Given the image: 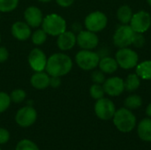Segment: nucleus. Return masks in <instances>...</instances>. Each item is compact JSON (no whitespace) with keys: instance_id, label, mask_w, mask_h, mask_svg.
Listing matches in <instances>:
<instances>
[{"instance_id":"f257e3e1","label":"nucleus","mask_w":151,"mask_h":150,"mask_svg":"<svg viewBox=\"0 0 151 150\" xmlns=\"http://www.w3.org/2000/svg\"><path fill=\"white\" fill-rule=\"evenodd\" d=\"M73 65V60L68 55L58 52L48 57L45 71L50 76L62 77L71 72Z\"/></svg>"},{"instance_id":"f03ea898","label":"nucleus","mask_w":151,"mask_h":150,"mask_svg":"<svg viewBox=\"0 0 151 150\" xmlns=\"http://www.w3.org/2000/svg\"><path fill=\"white\" fill-rule=\"evenodd\" d=\"M112 121L115 127L123 133H128L132 132L137 125L135 115L131 110H128L126 107L116 110L112 118Z\"/></svg>"},{"instance_id":"7ed1b4c3","label":"nucleus","mask_w":151,"mask_h":150,"mask_svg":"<svg viewBox=\"0 0 151 150\" xmlns=\"http://www.w3.org/2000/svg\"><path fill=\"white\" fill-rule=\"evenodd\" d=\"M41 26L45 33L50 36H58L67 27L65 19L58 13H50L43 17Z\"/></svg>"},{"instance_id":"20e7f679","label":"nucleus","mask_w":151,"mask_h":150,"mask_svg":"<svg viewBox=\"0 0 151 150\" xmlns=\"http://www.w3.org/2000/svg\"><path fill=\"white\" fill-rule=\"evenodd\" d=\"M100 57L96 51L88 50H81L75 55V62L77 65L84 71L95 70L99 64Z\"/></svg>"},{"instance_id":"39448f33","label":"nucleus","mask_w":151,"mask_h":150,"mask_svg":"<svg viewBox=\"0 0 151 150\" xmlns=\"http://www.w3.org/2000/svg\"><path fill=\"white\" fill-rule=\"evenodd\" d=\"M115 59L119 67L125 70H129L136 67L139 61V56L136 51L127 47L121 48L116 52Z\"/></svg>"},{"instance_id":"423d86ee","label":"nucleus","mask_w":151,"mask_h":150,"mask_svg":"<svg viewBox=\"0 0 151 150\" xmlns=\"http://www.w3.org/2000/svg\"><path fill=\"white\" fill-rule=\"evenodd\" d=\"M135 32L130 25H121L114 32L112 41L116 47L119 49L127 48L132 45Z\"/></svg>"},{"instance_id":"0eeeda50","label":"nucleus","mask_w":151,"mask_h":150,"mask_svg":"<svg viewBox=\"0 0 151 150\" xmlns=\"http://www.w3.org/2000/svg\"><path fill=\"white\" fill-rule=\"evenodd\" d=\"M108 23V18L103 11H96L88 14L84 20V25L87 30L94 33L104 30Z\"/></svg>"},{"instance_id":"6e6552de","label":"nucleus","mask_w":151,"mask_h":150,"mask_svg":"<svg viewBox=\"0 0 151 150\" xmlns=\"http://www.w3.org/2000/svg\"><path fill=\"white\" fill-rule=\"evenodd\" d=\"M94 111L96 116L99 119L104 121H108L112 119L116 111V107L111 100H110L109 98L103 97L99 100H96L95 103Z\"/></svg>"},{"instance_id":"1a4fd4ad","label":"nucleus","mask_w":151,"mask_h":150,"mask_svg":"<svg viewBox=\"0 0 151 150\" xmlns=\"http://www.w3.org/2000/svg\"><path fill=\"white\" fill-rule=\"evenodd\" d=\"M37 119L36 110L30 105L24 106L18 110L15 115L16 124L22 128H27L32 126Z\"/></svg>"},{"instance_id":"9d476101","label":"nucleus","mask_w":151,"mask_h":150,"mask_svg":"<svg viewBox=\"0 0 151 150\" xmlns=\"http://www.w3.org/2000/svg\"><path fill=\"white\" fill-rule=\"evenodd\" d=\"M135 33L143 34L151 27V15L146 11H140L133 14L129 23Z\"/></svg>"},{"instance_id":"9b49d317","label":"nucleus","mask_w":151,"mask_h":150,"mask_svg":"<svg viewBox=\"0 0 151 150\" xmlns=\"http://www.w3.org/2000/svg\"><path fill=\"white\" fill-rule=\"evenodd\" d=\"M76 40L79 47L81 50H92L98 46L99 38L96 33L91 32L89 30H81L76 35Z\"/></svg>"},{"instance_id":"f8f14e48","label":"nucleus","mask_w":151,"mask_h":150,"mask_svg":"<svg viewBox=\"0 0 151 150\" xmlns=\"http://www.w3.org/2000/svg\"><path fill=\"white\" fill-rule=\"evenodd\" d=\"M48 57L46 54L39 48H34L28 54L27 61L31 69L35 72H42L45 70Z\"/></svg>"},{"instance_id":"ddd939ff","label":"nucleus","mask_w":151,"mask_h":150,"mask_svg":"<svg viewBox=\"0 0 151 150\" xmlns=\"http://www.w3.org/2000/svg\"><path fill=\"white\" fill-rule=\"evenodd\" d=\"M105 94L110 96L116 97L119 96L125 90L124 80L120 77H111L106 79L103 84Z\"/></svg>"},{"instance_id":"4468645a","label":"nucleus","mask_w":151,"mask_h":150,"mask_svg":"<svg viewBox=\"0 0 151 150\" xmlns=\"http://www.w3.org/2000/svg\"><path fill=\"white\" fill-rule=\"evenodd\" d=\"M24 19L30 27H38L42 23V11L35 5L28 6L24 11Z\"/></svg>"},{"instance_id":"2eb2a0df","label":"nucleus","mask_w":151,"mask_h":150,"mask_svg":"<svg viewBox=\"0 0 151 150\" xmlns=\"http://www.w3.org/2000/svg\"><path fill=\"white\" fill-rule=\"evenodd\" d=\"M12 35L19 41H27L31 37V27L25 21H16L11 27Z\"/></svg>"},{"instance_id":"dca6fc26","label":"nucleus","mask_w":151,"mask_h":150,"mask_svg":"<svg viewBox=\"0 0 151 150\" xmlns=\"http://www.w3.org/2000/svg\"><path fill=\"white\" fill-rule=\"evenodd\" d=\"M77 43L76 34L73 31L65 30L64 33L59 34L57 39V45L62 51H67L72 50Z\"/></svg>"},{"instance_id":"f3484780","label":"nucleus","mask_w":151,"mask_h":150,"mask_svg":"<svg viewBox=\"0 0 151 150\" xmlns=\"http://www.w3.org/2000/svg\"><path fill=\"white\" fill-rule=\"evenodd\" d=\"M50 76L44 71L35 72L30 78L31 86L38 90H42L50 87Z\"/></svg>"},{"instance_id":"a211bd4d","label":"nucleus","mask_w":151,"mask_h":150,"mask_svg":"<svg viewBox=\"0 0 151 150\" xmlns=\"http://www.w3.org/2000/svg\"><path fill=\"white\" fill-rule=\"evenodd\" d=\"M138 137L145 142H151V118H145L137 125Z\"/></svg>"},{"instance_id":"6ab92c4d","label":"nucleus","mask_w":151,"mask_h":150,"mask_svg":"<svg viewBox=\"0 0 151 150\" xmlns=\"http://www.w3.org/2000/svg\"><path fill=\"white\" fill-rule=\"evenodd\" d=\"M98 66H99V70H101L104 73L106 74H112L115 72H117L119 68L117 60L110 56L100 58Z\"/></svg>"},{"instance_id":"aec40b11","label":"nucleus","mask_w":151,"mask_h":150,"mask_svg":"<svg viewBox=\"0 0 151 150\" xmlns=\"http://www.w3.org/2000/svg\"><path fill=\"white\" fill-rule=\"evenodd\" d=\"M133 14L131 7L127 4H123L117 11V19L122 25H127L130 23Z\"/></svg>"},{"instance_id":"412c9836","label":"nucleus","mask_w":151,"mask_h":150,"mask_svg":"<svg viewBox=\"0 0 151 150\" xmlns=\"http://www.w3.org/2000/svg\"><path fill=\"white\" fill-rule=\"evenodd\" d=\"M135 73L144 80H151V60L143 61L136 65Z\"/></svg>"},{"instance_id":"4be33fe9","label":"nucleus","mask_w":151,"mask_h":150,"mask_svg":"<svg viewBox=\"0 0 151 150\" xmlns=\"http://www.w3.org/2000/svg\"><path fill=\"white\" fill-rule=\"evenodd\" d=\"M124 85L125 90L127 92H134L140 88L141 79L136 73H131L124 80Z\"/></svg>"},{"instance_id":"5701e85b","label":"nucleus","mask_w":151,"mask_h":150,"mask_svg":"<svg viewBox=\"0 0 151 150\" xmlns=\"http://www.w3.org/2000/svg\"><path fill=\"white\" fill-rule=\"evenodd\" d=\"M124 104H125V107L127 108L128 110H131V111L137 110L142 107V99L138 95H130L125 99Z\"/></svg>"},{"instance_id":"b1692460","label":"nucleus","mask_w":151,"mask_h":150,"mask_svg":"<svg viewBox=\"0 0 151 150\" xmlns=\"http://www.w3.org/2000/svg\"><path fill=\"white\" fill-rule=\"evenodd\" d=\"M47 36L48 34L45 33V31L42 28H40V29H36L35 32L32 33L31 40L33 44H35V46H41L46 42Z\"/></svg>"},{"instance_id":"393cba45","label":"nucleus","mask_w":151,"mask_h":150,"mask_svg":"<svg viewBox=\"0 0 151 150\" xmlns=\"http://www.w3.org/2000/svg\"><path fill=\"white\" fill-rule=\"evenodd\" d=\"M15 150H40V149L33 141L28 139H22L17 143Z\"/></svg>"},{"instance_id":"a878e982","label":"nucleus","mask_w":151,"mask_h":150,"mask_svg":"<svg viewBox=\"0 0 151 150\" xmlns=\"http://www.w3.org/2000/svg\"><path fill=\"white\" fill-rule=\"evenodd\" d=\"M19 4V0H0V12H11Z\"/></svg>"},{"instance_id":"bb28decb","label":"nucleus","mask_w":151,"mask_h":150,"mask_svg":"<svg viewBox=\"0 0 151 150\" xmlns=\"http://www.w3.org/2000/svg\"><path fill=\"white\" fill-rule=\"evenodd\" d=\"M89 95L93 99L99 100V99L104 97L105 92H104V89L101 84L94 83L89 88Z\"/></svg>"},{"instance_id":"cd10ccee","label":"nucleus","mask_w":151,"mask_h":150,"mask_svg":"<svg viewBox=\"0 0 151 150\" xmlns=\"http://www.w3.org/2000/svg\"><path fill=\"white\" fill-rule=\"evenodd\" d=\"M10 97H11L12 103H21L22 102L25 101V99L27 97V93H26L25 90H23L21 88H16V89H14V90H12L11 92Z\"/></svg>"},{"instance_id":"c85d7f7f","label":"nucleus","mask_w":151,"mask_h":150,"mask_svg":"<svg viewBox=\"0 0 151 150\" xmlns=\"http://www.w3.org/2000/svg\"><path fill=\"white\" fill-rule=\"evenodd\" d=\"M11 97L10 95L4 91H0V113L6 111L11 105Z\"/></svg>"},{"instance_id":"c756f323","label":"nucleus","mask_w":151,"mask_h":150,"mask_svg":"<svg viewBox=\"0 0 151 150\" xmlns=\"http://www.w3.org/2000/svg\"><path fill=\"white\" fill-rule=\"evenodd\" d=\"M105 73H104L101 70H94L91 73V80L94 83L96 84H104L105 81Z\"/></svg>"},{"instance_id":"7c9ffc66","label":"nucleus","mask_w":151,"mask_h":150,"mask_svg":"<svg viewBox=\"0 0 151 150\" xmlns=\"http://www.w3.org/2000/svg\"><path fill=\"white\" fill-rule=\"evenodd\" d=\"M145 42H146V40H145V37L143 36L142 34L135 33V35L134 37L132 45H134L136 48H142L145 44Z\"/></svg>"},{"instance_id":"2f4dec72","label":"nucleus","mask_w":151,"mask_h":150,"mask_svg":"<svg viewBox=\"0 0 151 150\" xmlns=\"http://www.w3.org/2000/svg\"><path fill=\"white\" fill-rule=\"evenodd\" d=\"M10 132L4 127H0V145L6 144L10 141Z\"/></svg>"},{"instance_id":"473e14b6","label":"nucleus","mask_w":151,"mask_h":150,"mask_svg":"<svg viewBox=\"0 0 151 150\" xmlns=\"http://www.w3.org/2000/svg\"><path fill=\"white\" fill-rule=\"evenodd\" d=\"M61 77H55V76H50V87L53 88H58L61 86Z\"/></svg>"},{"instance_id":"72a5a7b5","label":"nucleus","mask_w":151,"mask_h":150,"mask_svg":"<svg viewBox=\"0 0 151 150\" xmlns=\"http://www.w3.org/2000/svg\"><path fill=\"white\" fill-rule=\"evenodd\" d=\"M9 57V51L5 47L0 46V63L5 62Z\"/></svg>"},{"instance_id":"f704fd0d","label":"nucleus","mask_w":151,"mask_h":150,"mask_svg":"<svg viewBox=\"0 0 151 150\" xmlns=\"http://www.w3.org/2000/svg\"><path fill=\"white\" fill-rule=\"evenodd\" d=\"M56 2L59 6L63 8H67L74 3V0H56Z\"/></svg>"},{"instance_id":"c9c22d12","label":"nucleus","mask_w":151,"mask_h":150,"mask_svg":"<svg viewBox=\"0 0 151 150\" xmlns=\"http://www.w3.org/2000/svg\"><path fill=\"white\" fill-rule=\"evenodd\" d=\"M97 54L99 55L100 58L104 57H108V56H109V54H110V50H109V49H108V48H106V47H103V48H101V49L99 50V51L97 52Z\"/></svg>"},{"instance_id":"e433bc0d","label":"nucleus","mask_w":151,"mask_h":150,"mask_svg":"<svg viewBox=\"0 0 151 150\" xmlns=\"http://www.w3.org/2000/svg\"><path fill=\"white\" fill-rule=\"evenodd\" d=\"M73 32H81V26L78 23H74L73 25Z\"/></svg>"},{"instance_id":"4c0bfd02","label":"nucleus","mask_w":151,"mask_h":150,"mask_svg":"<svg viewBox=\"0 0 151 150\" xmlns=\"http://www.w3.org/2000/svg\"><path fill=\"white\" fill-rule=\"evenodd\" d=\"M146 115L151 118V103H149V105L146 108Z\"/></svg>"},{"instance_id":"58836bf2","label":"nucleus","mask_w":151,"mask_h":150,"mask_svg":"<svg viewBox=\"0 0 151 150\" xmlns=\"http://www.w3.org/2000/svg\"><path fill=\"white\" fill-rule=\"evenodd\" d=\"M40 3H42V4H47V3H50L51 2L52 0H38Z\"/></svg>"},{"instance_id":"ea45409f","label":"nucleus","mask_w":151,"mask_h":150,"mask_svg":"<svg viewBox=\"0 0 151 150\" xmlns=\"http://www.w3.org/2000/svg\"><path fill=\"white\" fill-rule=\"evenodd\" d=\"M147 2H148V4H149V5L151 7V0H147Z\"/></svg>"},{"instance_id":"a19ab883","label":"nucleus","mask_w":151,"mask_h":150,"mask_svg":"<svg viewBox=\"0 0 151 150\" xmlns=\"http://www.w3.org/2000/svg\"><path fill=\"white\" fill-rule=\"evenodd\" d=\"M0 43H1V34H0Z\"/></svg>"},{"instance_id":"79ce46f5","label":"nucleus","mask_w":151,"mask_h":150,"mask_svg":"<svg viewBox=\"0 0 151 150\" xmlns=\"http://www.w3.org/2000/svg\"><path fill=\"white\" fill-rule=\"evenodd\" d=\"M0 150H2V149H1V148H0Z\"/></svg>"}]
</instances>
